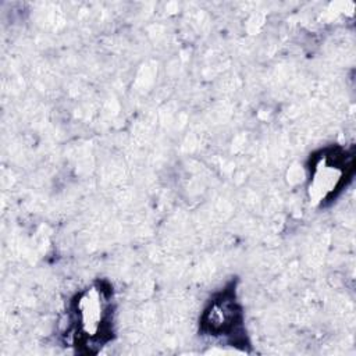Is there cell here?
Segmentation results:
<instances>
[{"label":"cell","mask_w":356,"mask_h":356,"mask_svg":"<svg viewBox=\"0 0 356 356\" xmlns=\"http://www.w3.org/2000/svg\"><path fill=\"white\" fill-rule=\"evenodd\" d=\"M114 324L113 289L106 282L85 288L71 302L70 337L74 346L96 352L111 339Z\"/></svg>","instance_id":"cell-1"},{"label":"cell","mask_w":356,"mask_h":356,"mask_svg":"<svg viewBox=\"0 0 356 356\" xmlns=\"http://www.w3.org/2000/svg\"><path fill=\"white\" fill-rule=\"evenodd\" d=\"M353 168V154L339 146H331L313 154L309 164L307 195L313 204L332 200L343 188Z\"/></svg>","instance_id":"cell-2"},{"label":"cell","mask_w":356,"mask_h":356,"mask_svg":"<svg viewBox=\"0 0 356 356\" xmlns=\"http://www.w3.org/2000/svg\"><path fill=\"white\" fill-rule=\"evenodd\" d=\"M241 327L242 312L232 289H225L210 300L200 318V331L213 338L231 339Z\"/></svg>","instance_id":"cell-3"}]
</instances>
